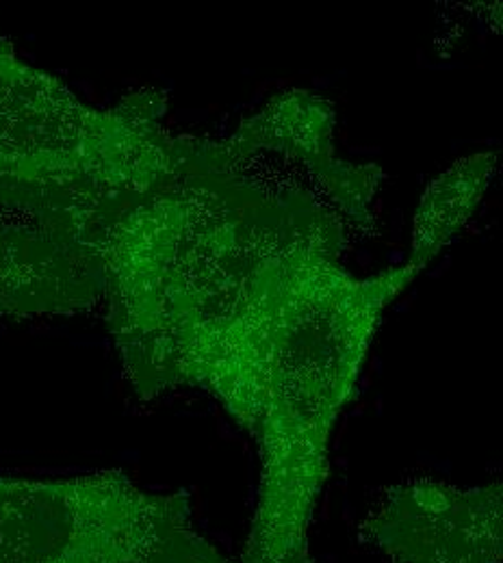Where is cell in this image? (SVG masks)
I'll use <instances>...</instances> for the list:
<instances>
[{
  "label": "cell",
  "mask_w": 503,
  "mask_h": 563,
  "mask_svg": "<svg viewBox=\"0 0 503 563\" xmlns=\"http://www.w3.org/2000/svg\"><path fill=\"white\" fill-rule=\"evenodd\" d=\"M343 239V219L332 214L288 243L228 332L205 386L259 446L243 563H315L310 525L332 429L382 312L419 274L406 263L357 278L339 261Z\"/></svg>",
  "instance_id": "obj_1"
},
{
  "label": "cell",
  "mask_w": 503,
  "mask_h": 563,
  "mask_svg": "<svg viewBox=\"0 0 503 563\" xmlns=\"http://www.w3.org/2000/svg\"><path fill=\"white\" fill-rule=\"evenodd\" d=\"M144 89L80 102L0 35V319L74 314L105 295L113 225L183 167L192 140Z\"/></svg>",
  "instance_id": "obj_2"
},
{
  "label": "cell",
  "mask_w": 503,
  "mask_h": 563,
  "mask_svg": "<svg viewBox=\"0 0 503 563\" xmlns=\"http://www.w3.org/2000/svg\"><path fill=\"white\" fill-rule=\"evenodd\" d=\"M0 563H226L183 493L120 471L70 479L0 477Z\"/></svg>",
  "instance_id": "obj_3"
},
{
  "label": "cell",
  "mask_w": 503,
  "mask_h": 563,
  "mask_svg": "<svg viewBox=\"0 0 503 563\" xmlns=\"http://www.w3.org/2000/svg\"><path fill=\"white\" fill-rule=\"evenodd\" d=\"M371 536L393 563H500L502 486H404L375 514Z\"/></svg>",
  "instance_id": "obj_4"
},
{
  "label": "cell",
  "mask_w": 503,
  "mask_h": 563,
  "mask_svg": "<svg viewBox=\"0 0 503 563\" xmlns=\"http://www.w3.org/2000/svg\"><path fill=\"white\" fill-rule=\"evenodd\" d=\"M497 167L495 152L471 154L453 163L426 189L413 225V256L408 265L419 272L480 205L489 180Z\"/></svg>",
  "instance_id": "obj_5"
}]
</instances>
